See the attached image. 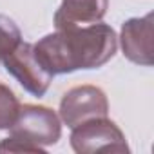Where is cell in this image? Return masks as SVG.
Returning a JSON list of instances; mask_svg holds the SVG:
<instances>
[{"mask_svg": "<svg viewBox=\"0 0 154 154\" xmlns=\"http://www.w3.org/2000/svg\"><path fill=\"white\" fill-rule=\"evenodd\" d=\"M33 47L42 65L54 76L102 67L116 54L118 36L111 26L96 22L87 27L56 29Z\"/></svg>", "mask_w": 154, "mask_h": 154, "instance_id": "1", "label": "cell"}, {"mask_svg": "<svg viewBox=\"0 0 154 154\" xmlns=\"http://www.w3.org/2000/svg\"><path fill=\"white\" fill-rule=\"evenodd\" d=\"M9 136L45 150V147L54 145L62 136L60 116L45 105H20L15 123L9 127Z\"/></svg>", "mask_w": 154, "mask_h": 154, "instance_id": "2", "label": "cell"}, {"mask_svg": "<svg viewBox=\"0 0 154 154\" xmlns=\"http://www.w3.org/2000/svg\"><path fill=\"white\" fill-rule=\"evenodd\" d=\"M71 147L78 154L93 152H129V145L122 129L107 116L87 120L72 127Z\"/></svg>", "mask_w": 154, "mask_h": 154, "instance_id": "3", "label": "cell"}, {"mask_svg": "<svg viewBox=\"0 0 154 154\" xmlns=\"http://www.w3.org/2000/svg\"><path fill=\"white\" fill-rule=\"evenodd\" d=\"M4 67L13 78L22 85L24 91L29 94L42 98L53 80V74L42 65L38 60L33 44L20 42L6 58H4Z\"/></svg>", "mask_w": 154, "mask_h": 154, "instance_id": "4", "label": "cell"}, {"mask_svg": "<svg viewBox=\"0 0 154 154\" xmlns=\"http://www.w3.org/2000/svg\"><path fill=\"white\" fill-rule=\"evenodd\" d=\"M107 94L96 85H78L69 89L60 100V120L69 127H76L87 120L107 116Z\"/></svg>", "mask_w": 154, "mask_h": 154, "instance_id": "5", "label": "cell"}, {"mask_svg": "<svg viewBox=\"0 0 154 154\" xmlns=\"http://www.w3.org/2000/svg\"><path fill=\"white\" fill-rule=\"evenodd\" d=\"M152 24L154 15L149 13L141 18H129L122 26V49L127 60L138 65L150 67L152 65V54H154V44H152Z\"/></svg>", "mask_w": 154, "mask_h": 154, "instance_id": "6", "label": "cell"}, {"mask_svg": "<svg viewBox=\"0 0 154 154\" xmlns=\"http://www.w3.org/2000/svg\"><path fill=\"white\" fill-rule=\"evenodd\" d=\"M109 9V0H62L54 13V27L67 29L102 22Z\"/></svg>", "mask_w": 154, "mask_h": 154, "instance_id": "7", "label": "cell"}, {"mask_svg": "<svg viewBox=\"0 0 154 154\" xmlns=\"http://www.w3.org/2000/svg\"><path fill=\"white\" fill-rule=\"evenodd\" d=\"M22 42V33L15 20L6 15H0V63L4 58Z\"/></svg>", "mask_w": 154, "mask_h": 154, "instance_id": "8", "label": "cell"}, {"mask_svg": "<svg viewBox=\"0 0 154 154\" xmlns=\"http://www.w3.org/2000/svg\"><path fill=\"white\" fill-rule=\"evenodd\" d=\"M18 109L20 102L15 93L8 85L0 84V131H9V127L17 120Z\"/></svg>", "mask_w": 154, "mask_h": 154, "instance_id": "9", "label": "cell"}, {"mask_svg": "<svg viewBox=\"0 0 154 154\" xmlns=\"http://www.w3.org/2000/svg\"><path fill=\"white\" fill-rule=\"evenodd\" d=\"M0 152H38V154H45L44 149H38L24 140H18V138H13V136H8L0 141Z\"/></svg>", "mask_w": 154, "mask_h": 154, "instance_id": "10", "label": "cell"}]
</instances>
